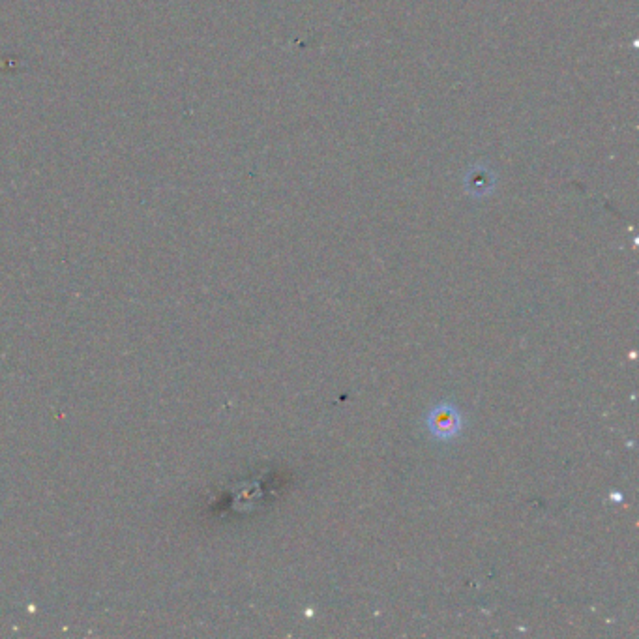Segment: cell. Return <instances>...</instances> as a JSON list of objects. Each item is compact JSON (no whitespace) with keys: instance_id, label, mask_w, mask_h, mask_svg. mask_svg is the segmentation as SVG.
I'll list each match as a JSON object with an SVG mask.
<instances>
[{"instance_id":"1","label":"cell","mask_w":639,"mask_h":639,"mask_svg":"<svg viewBox=\"0 0 639 639\" xmlns=\"http://www.w3.org/2000/svg\"><path fill=\"white\" fill-rule=\"evenodd\" d=\"M426 424H428L431 435H435L437 439H443V441L458 437L461 428H463L460 411L452 403L435 405L426 417Z\"/></svg>"}]
</instances>
